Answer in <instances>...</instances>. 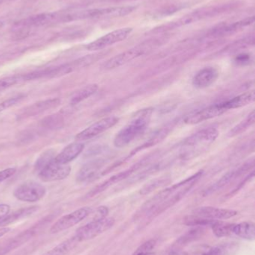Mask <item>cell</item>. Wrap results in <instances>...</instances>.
I'll list each match as a JSON object with an SVG mask.
<instances>
[{"instance_id": "cell-1", "label": "cell", "mask_w": 255, "mask_h": 255, "mask_svg": "<svg viewBox=\"0 0 255 255\" xmlns=\"http://www.w3.org/2000/svg\"><path fill=\"white\" fill-rule=\"evenodd\" d=\"M203 172V171H199L184 181L159 192L141 207L135 217L139 218L142 216L146 215L148 218H154L160 215L180 202L200 180Z\"/></svg>"}, {"instance_id": "cell-2", "label": "cell", "mask_w": 255, "mask_h": 255, "mask_svg": "<svg viewBox=\"0 0 255 255\" xmlns=\"http://www.w3.org/2000/svg\"><path fill=\"white\" fill-rule=\"evenodd\" d=\"M153 109L139 111L127 125L121 128L114 138V145L117 148L127 146L146 130L151 123Z\"/></svg>"}, {"instance_id": "cell-3", "label": "cell", "mask_w": 255, "mask_h": 255, "mask_svg": "<svg viewBox=\"0 0 255 255\" xmlns=\"http://www.w3.org/2000/svg\"><path fill=\"white\" fill-rule=\"evenodd\" d=\"M236 4H220V5L209 6V7H202V8L198 9L191 13H187L184 15L182 17L173 22H169L166 25H161L158 28H154L153 32L161 33L164 31H169V30L175 29V28H180V27L185 26V25H190V24L194 23L202 19H206V18L212 17V16H217L221 13H226L229 11Z\"/></svg>"}, {"instance_id": "cell-4", "label": "cell", "mask_w": 255, "mask_h": 255, "mask_svg": "<svg viewBox=\"0 0 255 255\" xmlns=\"http://www.w3.org/2000/svg\"><path fill=\"white\" fill-rule=\"evenodd\" d=\"M163 41L164 40L163 38H153L142 42L140 44L131 49H127L125 52H121L106 61L103 64V68L104 70H111L125 65L127 63L152 52L153 50L161 46Z\"/></svg>"}, {"instance_id": "cell-5", "label": "cell", "mask_w": 255, "mask_h": 255, "mask_svg": "<svg viewBox=\"0 0 255 255\" xmlns=\"http://www.w3.org/2000/svg\"><path fill=\"white\" fill-rule=\"evenodd\" d=\"M136 6H118V7L91 8L76 11L63 12L61 22H73L83 19H96L102 17H120L130 14L134 11Z\"/></svg>"}, {"instance_id": "cell-6", "label": "cell", "mask_w": 255, "mask_h": 255, "mask_svg": "<svg viewBox=\"0 0 255 255\" xmlns=\"http://www.w3.org/2000/svg\"><path fill=\"white\" fill-rule=\"evenodd\" d=\"M219 130L215 128L202 129L183 141L180 158L188 159L196 156V153L213 143L219 136Z\"/></svg>"}, {"instance_id": "cell-7", "label": "cell", "mask_w": 255, "mask_h": 255, "mask_svg": "<svg viewBox=\"0 0 255 255\" xmlns=\"http://www.w3.org/2000/svg\"><path fill=\"white\" fill-rule=\"evenodd\" d=\"M53 218V216H48L40 220V221L33 225L31 228L21 232L14 238H12L7 244L0 248V255L8 254L11 251L17 249L18 247L25 244V243L32 239L42 229H44Z\"/></svg>"}, {"instance_id": "cell-8", "label": "cell", "mask_w": 255, "mask_h": 255, "mask_svg": "<svg viewBox=\"0 0 255 255\" xmlns=\"http://www.w3.org/2000/svg\"><path fill=\"white\" fill-rule=\"evenodd\" d=\"M152 157H154V155L148 156V157H145V158L141 160L140 161L135 163L134 165L130 166V168L126 169V170L122 171V172H118V173L112 175V177L108 178L107 180L103 181L101 184H98V185L96 186L94 189H92V190H91V191L87 194V197H94V196L103 193V191L107 190L109 187L118 184L120 181H124V180H126L128 178H130V177H131V175H133L136 171L142 169V168L144 167L145 165L148 164V162L151 161Z\"/></svg>"}, {"instance_id": "cell-9", "label": "cell", "mask_w": 255, "mask_h": 255, "mask_svg": "<svg viewBox=\"0 0 255 255\" xmlns=\"http://www.w3.org/2000/svg\"><path fill=\"white\" fill-rule=\"evenodd\" d=\"M115 223V219L112 217L89 222L88 224L78 229L73 237L78 243L90 241L110 229Z\"/></svg>"}, {"instance_id": "cell-10", "label": "cell", "mask_w": 255, "mask_h": 255, "mask_svg": "<svg viewBox=\"0 0 255 255\" xmlns=\"http://www.w3.org/2000/svg\"><path fill=\"white\" fill-rule=\"evenodd\" d=\"M254 167L255 158L254 157H252L251 159L246 161L244 164L235 168V169H232V170L229 171L226 175H223L220 179H219L217 182L210 186L208 188H207L206 190L204 191L203 196H210V195L216 193V192L218 191V190H221L223 187H226L228 184H230L232 181L236 180L237 178H240V177L248 173L249 172H250L251 169H254Z\"/></svg>"}, {"instance_id": "cell-11", "label": "cell", "mask_w": 255, "mask_h": 255, "mask_svg": "<svg viewBox=\"0 0 255 255\" xmlns=\"http://www.w3.org/2000/svg\"><path fill=\"white\" fill-rule=\"evenodd\" d=\"M133 30V28H130V27H125V28L114 30V31L99 37L97 40L88 43L85 46V49L87 50L91 51V52L103 50L115 43L126 40L131 34Z\"/></svg>"}, {"instance_id": "cell-12", "label": "cell", "mask_w": 255, "mask_h": 255, "mask_svg": "<svg viewBox=\"0 0 255 255\" xmlns=\"http://www.w3.org/2000/svg\"><path fill=\"white\" fill-rule=\"evenodd\" d=\"M17 200L24 202H37L46 195V189L42 184L34 181H28L18 186L13 193Z\"/></svg>"}, {"instance_id": "cell-13", "label": "cell", "mask_w": 255, "mask_h": 255, "mask_svg": "<svg viewBox=\"0 0 255 255\" xmlns=\"http://www.w3.org/2000/svg\"><path fill=\"white\" fill-rule=\"evenodd\" d=\"M92 212L93 210L89 207H84L67 215L63 216L51 226L49 232L52 235H54V234L60 233L67 230L76 225L79 224L82 220L91 215Z\"/></svg>"}, {"instance_id": "cell-14", "label": "cell", "mask_w": 255, "mask_h": 255, "mask_svg": "<svg viewBox=\"0 0 255 255\" xmlns=\"http://www.w3.org/2000/svg\"><path fill=\"white\" fill-rule=\"evenodd\" d=\"M197 51H190L186 52L184 53L178 54V55H172L169 58H166L164 61H162L160 64H157L152 69H150L146 73H144L142 76H141L140 80L142 79H146L147 78H151L159 73H163L169 69L180 65L183 63L187 62L190 61L192 58H194L197 55Z\"/></svg>"}, {"instance_id": "cell-15", "label": "cell", "mask_w": 255, "mask_h": 255, "mask_svg": "<svg viewBox=\"0 0 255 255\" xmlns=\"http://www.w3.org/2000/svg\"><path fill=\"white\" fill-rule=\"evenodd\" d=\"M226 112H228L227 109L225 107L223 102V103L208 106L202 110L198 111L195 113L188 115L186 117L184 122L187 125H197V124L205 122V121L218 118L226 113Z\"/></svg>"}, {"instance_id": "cell-16", "label": "cell", "mask_w": 255, "mask_h": 255, "mask_svg": "<svg viewBox=\"0 0 255 255\" xmlns=\"http://www.w3.org/2000/svg\"><path fill=\"white\" fill-rule=\"evenodd\" d=\"M255 22V16H249L241 20L231 23H223L210 30L207 34V37L211 38H219V37H225V36L232 35L235 33L241 31L247 27L253 25Z\"/></svg>"}, {"instance_id": "cell-17", "label": "cell", "mask_w": 255, "mask_h": 255, "mask_svg": "<svg viewBox=\"0 0 255 255\" xmlns=\"http://www.w3.org/2000/svg\"><path fill=\"white\" fill-rule=\"evenodd\" d=\"M70 171L71 167L68 164L57 163L53 159L37 172V175L43 182H52L67 178L70 175Z\"/></svg>"}, {"instance_id": "cell-18", "label": "cell", "mask_w": 255, "mask_h": 255, "mask_svg": "<svg viewBox=\"0 0 255 255\" xmlns=\"http://www.w3.org/2000/svg\"><path fill=\"white\" fill-rule=\"evenodd\" d=\"M118 121H119V118L115 116L103 118L79 132L75 136V139L77 141L88 140V139H92L97 135L115 127L116 124H118Z\"/></svg>"}, {"instance_id": "cell-19", "label": "cell", "mask_w": 255, "mask_h": 255, "mask_svg": "<svg viewBox=\"0 0 255 255\" xmlns=\"http://www.w3.org/2000/svg\"><path fill=\"white\" fill-rule=\"evenodd\" d=\"M62 12H48L39 13L34 16H28L25 19H21L15 25L17 27H36L49 24L57 23L61 22Z\"/></svg>"}, {"instance_id": "cell-20", "label": "cell", "mask_w": 255, "mask_h": 255, "mask_svg": "<svg viewBox=\"0 0 255 255\" xmlns=\"http://www.w3.org/2000/svg\"><path fill=\"white\" fill-rule=\"evenodd\" d=\"M61 100L58 98L48 99L43 101L37 102L24 109L18 115V119H26L41 115L47 111L58 107L61 104Z\"/></svg>"}, {"instance_id": "cell-21", "label": "cell", "mask_w": 255, "mask_h": 255, "mask_svg": "<svg viewBox=\"0 0 255 255\" xmlns=\"http://www.w3.org/2000/svg\"><path fill=\"white\" fill-rule=\"evenodd\" d=\"M194 215L212 220H228L238 215V212L235 210L223 209L214 207H200L193 211Z\"/></svg>"}, {"instance_id": "cell-22", "label": "cell", "mask_w": 255, "mask_h": 255, "mask_svg": "<svg viewBox=\"0 0 255 255\" xmlns=\"http://www.w3.org/2000/svg\"><path fill=\"white\" fill-rule=\"evenodd\" d=\"M105 162L106 161L103 159H97L85 163L76 174V181L79 183H86L95 179L105 164Z\"/></svg>"}, {"instance_id": "cell-23", "label": "cell", "mask_w": 255, "mask_h": 255, "mask_svg": "<svg viewBox=\"0 0 255 255\" xmlns=\"http://www.w3.org/2000/svg\"><path fill=\"white\" fill-rule=\"evenodd\" d=\"M219 77V72L213 67L199 70L193 79V85L197 89H205L213 85Z\"/></svg>"}, {"instance_id": "cell-24", "label": "cell", "mask_w": 255, "mask_h": 255, "mask_svg": "<svg viewBox=\"0 0 255 255\" xmlns=\"http://www.w3.org/2000/svg\"><path fill=\"white\" fill-rule=\"evenodd\" d=\"M85 145L80 142H73L69 144L63 148L59 154L55 155L54 160L61 164H68V163L76 159L83 151Z\"/></svg>"}, {"instance_id": "cell-25", "label": "cell", "mask_w": 255, "mask_h": 255, "mask_svg": "<svg viewBox=\"0 0 255 255\" xmlns=\"http://www.w3.org/2000/svg\"><path fill=\"white\" fill-rule=\"evenodd\" d=\"M255 91H250L241 95L237 96L227 101L223 102V104L227 111L233 110V109H240L251 104L255 101Z\"/></svg>"}, {"instance_id": "cell-26", "label": "cell", "mask_w": 255, "mask_h": 255, "mask_svg": "<svg viewBox=\"0 0 255 255\" xmlns=\"http://www.w3.org/2000/svg\"><path fill=\"white\" fill-rule=\"evenodd\" d=\"M37 209L38 208L37 206H31L28 207V208H21L12 214H9L5 218L0 221V227H7L8 225L12 224L17 220L29 217L35 213Z\"/></svg>"}, {"instance_id": "cell-27", "label": "cell", "mask_w": 255, "mask_h": 255, "mask_svg": "<svg viewBox=\"0 0 255 255\" xmlns=\"http://www.w3.org/2000/svg\"><path fill=\"white\" fill-rule=\"evenodd\" d=\"M233 235H237L247 241H254L255 238V225L253 222H244L235 224Z\"/></svg>"}, {"instance_id": "cell-28", "label": "cell", "mask_w": 255, "mask_h": 255, "mask_svg": "<svg viewBox=\"0 0 255 255\" xmlns=\"http://www.w3.org/2000/svg\"><path fill=\"white\" fill-rule=\"evenodd\" d=\"M98 85L96 84L86 85L83 88L73 93V95L70 97V103L72 106H76L79 103H82L84 100L91 97L98 91Z\"/></svg>"}, {"instance_id": "cell-29", "label": "cell", "mask_w": 255, "mask_h": 255, "mask_svg": "<svg viewBox=\"0 0 255 255\" xmlns=\"http://www.w3.org/2000/svg\"><path fill=\"white\" fill-rule=\"evenodd\" d=\"M255 121V111H253L244 121H241L240 124L235 126V127L232 128L228 132V137H235V136H238V135L244 133V132H245L246 130H248L249 128H250L254 125Z\"/></svg>"}, {"instance_id": "cell-30", "label": "cell", "mask_w": 255, "mask_h": 255, "mask_svg": "<svg viewBox=\"0 0 255 255\" xmlns=\"http://www.w3.org/2000/svg\"><path fill=\"white\" fill-rule=\"evenodd\" d=\"M171 182H172V178L169 176H163L155 178L144 185L139 191V193L141 195L149 194L160 187H166L170 184Z\"/></svg>"}, {"instance_id": "cell-31", "label": "cell", "mask_w": 255, "mask_h": 255, "mask_svg": "<svg viewBox=\"0 0 255 255\" xmlns=\"http://www.w3.org/2000/svg\"><path fill=\"white\" fill-rule=\"evenodd\" d=\"M77 244L78 241H76V238L72 237L42 255H65L69 252L71 251Z\"/></svg>"}, {"instance_id": "cell-32", "label": "cell", "mask_w": 255, "mask_h": 255, "mask_svg": "<svg viewBox=\"0 0 255 255\" xmlns=\"http://www.w3.org/2000/svg\"><path fill=\"white\" fill-rule=\"evenodd\" d=\"M235 224L225 223L220 220H216L212 225L213 232L216 237L219 238H226L233 235L234 227Z\"/></svg>"}, {"instance_id": "cell-33", "label": "cell", "mask_w": 255, "mask_h": 255, "mask_svg": "<svg viewBox=\"0 0 255 255\" xmlns=\"http://www.w3.org/2000/svg\"><path fill=\"white\" fill-rule=\"evenodd\" d=\"M64 118L61 115L56 114V115H50L46 117L40 121L39 125L43 128L47 129H58L61 128L64 126Z\"/></svg>"}, {"instance_id": "cell-34", "label": "cell", "mask_w": 255, "mask_h": 255, "mask_svg": "<svg viewBox=\"0 0 255 255\" xmlns=\"http://www.w3.org/2000/svg\"><path fill=\"white\" fill-rule=\"evenodd\" d=\"M255 43V37L254 35L249 36V37H245V38L241 39V40H238L235 43L231 44L230 46H227L224 49L222 50V53H231L232 52H237L239 49H244L247 46L254 45Z\"/></svg>"}, {"instance_id": "cell-35", "label": "cell", "mask_w": 255, "mask_h": 255, "mask_svg": "<svg viewBox=\"0 0 255 255\" xmlns=\"http://www.w3.org/2000/svg\"><path fill=\"white\" fill-rule=\"evenodd\" d=\"M216 220H209L199 216H188L184 220V223L188 226H211Z\"/></svg>"}, {"instance_id": "cell-36", "label": "cell", "mask_w": 255, "mask_h": 255, "mask_svg": "<svg viewBox=\"0 0 255 255\" xmlns=\"http://www.w3.org/2000/svg\"><path fill=\"white\" fill-rule=\"evenodd\" d=\"M55 157V151L53 150H48V151H45L36 160L35 164H34V170L38 172L45 166H46L49 162L52 161Z\"/></svg>"}, {"instance_id": "cell-37", "label": "cell", "mask_w": 255, "mask_h": 255, "mask_svg": "<svg viewBox=\"0 0 255 255\" xmlns=\"http://www.w3.org/2000/svg\"><path fill=\"white\" fill-rule=\"evenodd\" d=\"M201 232H202V230H199V229L190 231L188 233L180 238V239L177 241V244L178 246L184 245V244H187L191 241H195L196 238H199Z\"/></svg>"}, {"instance_id": "cell-38", "label": "cell", "mask_w": 255, "mask_h": 255, "mask_svg": "<svg viewBox=\"0 0 255 255\" xmlns=\"http://www.w3.org/2000/svg\"><path fill=\"white\" fill-rule=\"evenodd\" d=\"M25 95H18L16 97H11V98L0 103V113L17 104L19 102L22 101L25 98Z\"/></svg>"}, {"instance_id": "cell-39", "label": "cell", "mask_w": 255, "mask_h": 255, "mask_svg": "<svg viewBox=\"0 0 255 255\" xmlns=\"http://www.w3.org/2000/svg\"><path fill=\"white\" fill-rule=\"evenodd\" d=\"M21 79V76H10L0 79V91H4L16 85Z\"/></svg>"}, {"instance_id": "cell-40", "label": "cell", "mask_w": 255, "mask_h": 255, "mask_svg": "<svg viewBox=\"0 0 255 255\" xmlns=\"http://www.w3.org/2000/svg\"><path fill=\"white\" fill-rule=\"evenodd\" d=\"M108 214H109V209H108L107 207H99V208H97V210H96L95 212H94V217H93L91 221L106 218V217H107Z\"/></svg>"}, {"instance_id": "cell-41", "label": "cell", "mask_w": 255, "mask_h": 255, "mask_svg": "<svg viewBox=\"0 0 255 255\" xmlns=\"http://www.w3.org/2000/svg\"><path fill=\"white\" fill-rule=\"evenodd\" d=\"M252 61V56L250 54L241 53L237 55L235 61L238 65H247L250 64Z\"/></svg>"}, {"instance_id": "cell-42", "label": "cell", "mask_w": 255, "mask_h": 255, "mask_svg": "<svg viewBox=\"0 0 255 255\" xmlns=\"http://www.w3.org/2000/svg\"><path fill=\"white\" fill-rule=\"evenodd\" d=\"M16 168H7L0 171V184L16 173Z\"/></svg>"}, {"instance_id": "cell-43", "label": "cell", "mask_w": 255, "mask_h": 255, "mask_svg": "<svg viewBox=\"0 0 255 255\" xmlns=\"http://www.w3.org/2000/svg\"><path fill=\"white\" fill-rule=\"evenodd\" d=\"M10 207L6 204L0 205V221L10 214Z\"/></svg>"}, {"instance_id": "cell-44", "label": "cell", "mask_w": 255, "mask_h": 255, "mask_svg": "<svg viewBox=\"0 0 255 255\" xmlns=\"http://www.w3.org/2000/svg\"><path fill=\"white\" fill-rule=\"evenodd\" d=\"M202 255H223V251L220 247H214Z\"/></svg>"}, {"instance_id": "cell-45", "label": "cell", "mask_w": 255, "mask_h": 255, "mask_svg": "<svg viewBox=\"0 0 255 255\" xmlns=\"http://www.w3.org/2000/svg\"><path fill=\"white\" fill-rule=\"evenodd\" d=\"M10 229L9 227H1L0 228V238L1 237L4 236L7 233L10 232Z\"/></svg>"}, {"instance_id": "cell-46", "label": "cell", "mask_w": 255, "mask_h": 255, "mask_svg": "<svg viewBox=\"0 0 255 255\" xmlns=\"http://www.w3.org/2000/svg\"><path fill=\"white\" fill-rule=\"evenodd\" d=\"M133 255H153V253H142V252H139L138 251V250H136V252H135L134 254Z\"/></svg>"}, {"instance_id": "cell-47", "label": "cell", "mask_w": 255, "mask_h": 255, "mask_svg": "<svg viewBox=\"0 0 255 255\" xmlns=\"http://www.w3.org/2000/svg\"><path fill=\"white\" fill-rule=\"evenodd\" d=\"M6 24V20L3 18H0V28H2Z\"/></svg>"}, {"instance_id": "cell-48", "label": "cell", "mask_w": 255, "mask_h": 255, "mask_svg": "<svg viewBox=\"0 0 255 255\" xmlns=\"http://www.w3.org/2000/svg\"><path fill=\"white\" fill-rule=\"evenodd\" d=\"M15 1V0H0V4L2 3L9 2V1Z\"/></svg>"}]
</instances>
